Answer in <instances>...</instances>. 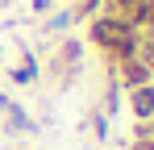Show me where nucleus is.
I'll list each match as a JSON object with an SVG mask.
<instances>
[{"label": "nucleus", "mask_w": 154, "mask_h": 150, "mask_svg": "<svg viewBox=\"0 0 154 150\" xmlns=\"http://www.w3.org/2000/svg\"><path fill=\"white\" fill-rule=\"evenodd\" d=\"M88 42L100 46L112 63H121V58L137 54V25L125 17H112V13H96L88 21Z\"/></svg>", "instance_id": "f257e3e1"}, {"label": "nucleus", "mask_w": 154, "mask_h": 150, "mask_svg": "<svg viewBox=\"0 0 154 150\" xmlns=\"http://www.w3.org/2000/svg\"><path fill=\"white\" fill-rule=\"evenodd\" d=\"M79 63H83V46H79V42H63V46L54 50V75H58V79H63V83H71V75L79 71Z\"/></svg>", "instance_id": "f03ea898"}, {"label": "nucleus", "mask_w": 154, "mask_h": 150, "mask_svg": "<svg viewBox=\"0 0 154 150\" xmlns=\"http://www.w3.org/2000/svg\"><path fill=\"white\" fill-rule=\"evenodd\" d=\"M129 113H133L142 125L154 121V79L142 83V88H129Z\"/></svg>", "instance_id": "7ed1b4c3"}, {"label": "nucleus", "mask_w": 154, "mask_h": 150, "mask_svg": "<svg viewBox=\"0 0 154 150\" xmlns=\"http://www.w3.org/2000/svg\"><path fill=\"white\" fill-rule=\"evenodd\" d=\"M117 75H121V83H125V92L154 79V71L146 67V58H137V54H133V58H121V63H117Z\"/></svg>", "instance_id": "20e7f679"}, {"label": "nucleus", "mask_w": 154, "mask_h": 150, "mask_svg": "<svg viewBox=\"0 0 154 150\" xmlns=\"http://www.w3.org/2000/svg\"><path fill=\"white\" fill-rule=\"evenodd\" d=\"M146 4H150V0H104V8H100V13H112V17H125V21L142 25Z\"/></svg>", "instance_id": "39448f33"}, {"label": "nucleus", "mask_w": 154, "mask_h": 150, "mask_svg": "<svg viewBox=\"0 0 154 150\" xmlns=\"http://www.w3.org/2000/svg\"><path fill=\"white\" fill-rule=\"evenodd\" d=\"M67 4H71L67 13H71V17H83V21H92V17L104 8V0H67Z\"/></svg>", "instance_id": "423d86ee"}, {"label": "nucleus", "mask_w": 154, "mask_h": 150, "mask_svg": "<svg viewBox=\"0 0 154 150\" xmlns=\"http://www.w3.org/2000/svg\"><path fill=\"white\" fill-rule=\"evenodd\" d=\"M33 79H38V63H33V58H21V67H13V83H21V88H25V83H33Z\"/></svg>", "instance_id": "0eeeda50"}, {"label": "nucleus", "mask_w": 154, "mask_h": 150, "mask_svg": "<svg viewBox=\"0 0 154 150\" xmlns=\"http://www.w3.org/2000/svg\"><path fill=\"white\" fill-rule=\"evenodd\" d=\"M71 25V13H58V17H50V33H58V29H67Z\"/></svg>", "instance_id": "6e6552de"}, {"label": "nucleus", "mask_w": 154, "mask_h": 150, "mask_svg": "<svg viewBox=\"0 0 154 150\" xmlns=\"http://www.w3.org/2000/svg\"><path fill=\"white\" fill-rule=\"evenodd\" d=\"M133 150H154V138H137V142H133Z\"/></svg>", "instance_id": "1a4fd4ad"}]
</instances>
